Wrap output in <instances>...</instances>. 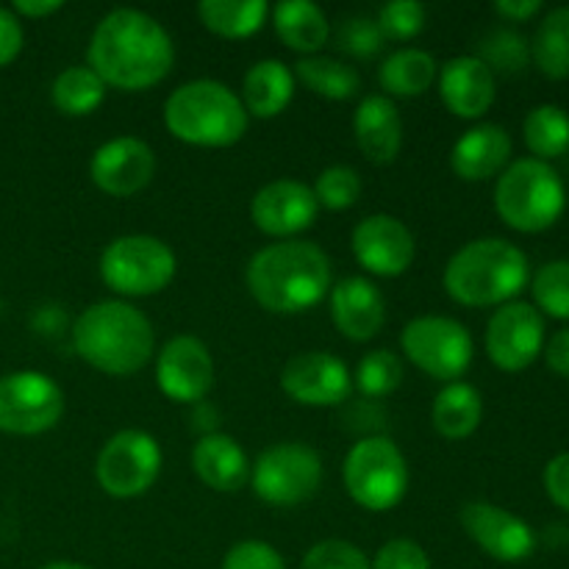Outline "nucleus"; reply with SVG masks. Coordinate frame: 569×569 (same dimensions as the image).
Returning a JSON list of instances; mask_svg holds the SVG:
<instances>
[{
	"mask_svg": "<svg viewBox=\"0 0 569 569\" xmlns=\"http://www.w3.org/2000/svg\"><path fill=\"white\" fill-rule=\"evenodd\" d=\"M545 361L556 376L569 378V328H561L545 342Z\"/></svg>",
	"mask_w": 569,
	"mask_h": 569,
	"instance_id": "obj_45",
	"label": "nucleus"
},
{
	"mask_svg": "<svg viewBox=\"0 0 569 569\" xmlns=\"http://www.w3.org/2000/svg\"><path fill=\"white\" fill-rule=\"evenodd\" d=\"M487 356L495 367L506 372H520L531 367L545 350V317L526 300H511L500 306L487 322Z\"/></svg>",
	"mask_w": 569,
	"mask_h": 569,
	"instance_id": "obj_13",
	"label": "nucleus"
},
{
	"mask_svg": "<svg viewBox=\"0 0 569 569\" xmlns=\"http://www.w3.org/2000/svg\"><path fill=\"white\" fill-rule=\"evenodd\" d=\"M372 569H431V559L415 539H389L372 559Z\"/></svg>",
	"mask_w": 569,
	"mask_h": 569,
	"instance_id": "obj_42",
	"label": "nucleus"
},
{
	"mask_svg": "<svg viewBox=\"0 0 569 569\" xmlns=\"http://www.w3.org/2000/svg\"><path fill=\"white\" fill-rule=\"evenodd\" d=\"M320 209L345 211L359 203L361 198V176L353 167L333 164L317 176V183L311 187Z\"/></svg>",
	"mask_w": 569,
	"mask_h": 569,
	"instance_id": "obj_36",
	"label": "nucleus"
},
{
	"mask_svg": "<svg viewBox=\"0 0 569 569\" xmlns=\"http://www.w3.org/2000/svg\"><path fill=\"white\" fill-rule=\"evenodd\" d=\"M192 470L209 489L222 495L239 492L250 481V461L242 445L228 433H206L192 450Z\"/></svg>",
	"mask_w": 569,
	"mask_h": 569,
	"instance_id": "obj_24",
	"label": "nucleus"
},
{
	"mask_svg": "<svg viewBox=\"0 0 569 569\" xmlns=\"http://www.w3.org/2000/svg\"><path fill=\"white\" fill-rule=\"evenodd\" d=\"M483 420V398L472 383L453 381L445 383L442 392L433 398L431 422L439 437L459 442L472 437Z\"/></svg>",
	"mask_w": 569,
	"mask_h": 569,
	"instance_id": "obj_27",
	"label": "nucleus"
},
{
	"mask_svg": "<svg viewBox=\"0 0 569 569\" xmlns=\"http://www.w3.org/2000/svg\"><path fill=\"white\" fill-rule=\"evenodd\" d=\"M61 6H64L61 0H14L11 11L17 17H28V20H42V17L61 11Z\"/></svg>",
	"mask_w": 569,
	"mask_h": 569,
	"instance_id": "obj_47",
	"label": "nucleus"
},
{
	"mask_svg": "<svg viewBox=\"0 0 569 569\" xmlns=\"http://www.w3.org/2000/svg\"><path fill=\"white\" fill-rule=\"evenodd\" d=\"M531 264L515 242L500 237L472 239L445 264L442 283L450 300L467 309L506 306L528 287Z\"/></svg>",
	"mask_w": 569,
	"mask_h": 569,
	"instance_id": "obj_4",
	"label": "nucleus"
},
{
	"mask_svg": "<svg viewBox=\"0 0 569 569\" xmlns=\"http://www.w3.org/2000/svg\"><path fill=\"white\" fill-rule=\"evenodd\" d=\"M522 137L533 159H559L569 148V114L556 103L533 106L522 122Z\"/></svg>",
	"mask_w": 569,
	"mask_h": 569,
	"instance_id": "obj_33",
	"label": "nucleus"
},
{
	"mask_svg": "<svg viewBox=\"0 0 569 569\" xmlns=\"http://www.w3.org/2000/svg\"><path fill=\"white\" fill-rule=\"evenodd\" d=\"M161 456L159 442L148 431H117L109 442L100 448L94 461V478L109 498L133 500L142 498L159 481Z\"/></svg>",
	"mask_w": 569,
	"mask_h": 569,
	"instance_id": "obj_11",
	"label": "nucleus"
},
{
	"mask_svg": "<svg viewBox=\"0 0 569 569\" xmlns=\"http://www.w3.org/2000/svg\"><path fill=\"white\" fill-rule=\"evenodd\" d=\"M164 126L178 142L194 148H231L248 133L242 98L214 78L181 83L164 100Z\"/></svg>",
	"mask_w": 569,
	"mask_h": 569,
	"instance_id": "obj_5",
	"label": "nucleus"
},
{
	"mask_svg": "<svg viewBox=\"0 0 569 569\" xmlns=\"http://www.w3.org/2000/svg\"><path fill=\"white\" fill-rule=\"evenodd\" d=\"M459 522L483 553L503 565H520L531 559L537 550V531L522 517L506 511L503 506L472 500L461 506Z\"/></svg>",
	"mask_w": 569,
	"mask_h": 569,
	"instance_id": "obj_15",
	"label": "nucleus"
},
{
	"mask_svg": "<svg viewBox=\"0 0 569 569\" xmlns=\"http://www.w3.org/2000/svg\"><path fill=\"white\" fill-rule=\"evenodd\" d=\"M567 206V187L550 161L517 159L495 183V209L500 220L522 233L548 231Z\"/></svg>",
	"mask_w": 569,
	"mask_h": 569,
	"instance_id": "obj_6",
	"label": "nucleus"
},
{
	"mask_svg": "<svg viewBox=\"0 0 569 569\" xmlns=\"http://www.w3.org/2000/svg\"><path fill=\"white\" fill-rule=\"evenodd\" d=\"M89 176L109 198H131L153 181L156 153L144 139L114 137L92 153Z\"/></svg>",
	"mask_w": 569,
	"mask_h": 569,
	"instance_id": "obj_19",
	"label": "nucleus"
},
{
	"mask_svg": "<svg viewBox=\"0 0 569 569\" xmlns=\"http://www.w3.org/2000/svg\"><path fill=\"white\" fill-rule=\"evenodd\" d=\"M50 100L61 114L87 117L98 111L106 100V83L89 64H72L56 76L53 87H50Z\"/></svg>",
	"mask_w": 569,
	"mask_h": 569,
	"instance_id": "obj_31",
	"label": "nucleus"
},
{
	"mask_svg": "<svg viewBox=\"0 0 569 569\" xmlns=\"http://www.w3.org/2000/svg\"><path fill=\"white\" fill-rule=\"evenodd\" d=\"M220 569H287V561L272 545L261 539H244L228 550Z\"/></svg>",
	"mask_w": 569,
	"mask_h": 569,
	"instance_id": "obj_41",
	"label": "nucleus"
},
{
	"mask_svg": "<svg viewBox=\"0 0 569 569\" xmlns=\"http://www.w3.org/2000/svg\"><path fill=\"white\" fill-rule=\"evenodd\" d=\"M339 50L353 59H372L383 50V33L378 28V22L372 17L356 14V17H345L342 26H339L337 33Z\"/></svg>",
	"mask_w": 569,
	"mask_h": 569,
	"instance_id": "obj_39",
	"label": "nucleus"
},
{
	"mask_svg": "<svg viewBox=\"0 0 569 569\" xmlns=\"http://www.w3.org/2000/svg\"><path fill=\"white\" fill-rule=\"evenodd\" d=\"M353 133L359 150L372 164H392L403 148V120L387 94H367L361 98L353 114Z\"/></svg>",
	"mask_w": 569,
	"mask_h": 569,
	"instance_id": "obj_23",
	"label": "nucleus"
},
{
	"mask_svg": "<svg viewBox=\"0 0 569 569\" xmlns=\"http://www.w3.org/2000/svg\"><path fill=\"white\" fill-rule=\"evenodd\" d=\"M39 569H92L87 565H78V561H50V565L39 567Z\"/></svg>",
	"mask_w": 569,
	"mask_h": 569,
	"instance_id": "obj_48",
	"label": "nucleus"
},
{
	"mask_svg": "<svg viewBox=\"0 0 569 569\" xmlns=\"http://www.w3.org/2000/svg\"><path fill=\"white\" fill-rule=\"evenodd\" d=\"M531 56L548 78L569 76V6H556L539 22Z\"/></svg>",
	"mask_w": 569,
	"mask_h": 569,
	"instance_id": "obj_32",
	"label": "nucleus"
},
{
	"mask_svg": "<svg viewBox=\"0 0 569 569\" xmlns=\"http://www.w3.org/2000/svg\"><path fill=\"white\" fill-rule=\"evenodd\" d=\"M511 164V133L498 122H481L456 139L450 167L461 181H487Z\"/></svg>",
	"mask_w": 569,
	"mask_h": 569,
	"instance_id": "obj_22",
	"label": "nucleus"
},
{
	"mask_svg": "<svg viewBox=\"0 0 569 569\" xmlns=\"http://www.w3.org/2000/svg\"><path fill=\"white\" fill-rule=\"evenodd\" d=\"M320 214L311 187L295 178H278V181L264 183L250 200V220L261 233L276 239L298 237L309 231Z\"/></svg>",
	"mask_w": 569,
	"mask_h": 569,
	"instance_id": "obj_18",
	"label": "nucleus"
},
{
	"mask_svg": "<svg viewBox=\"0 0 569 569\" xmlns=\"http://www.w3.org/2000/svg\"><path fill=\"white\" fill-rule=\"evenodd\" d=\"M270 6L264 0H200L198 17L206 31L222 39H248L264 28Z\"/></svg>",
	"mask_w": 569,
	"mask_h": 569,
	"instance_id": "obj_29",
	"label": "nucleus"
},
{
	"mask_svg": "<svg viewBox=\"0 0 569 569\" xmlns=\"http://www.w3.org/2000/svg\"><path fill=\"white\" fill-rule=\"evenodd\" d=\"M76 353L106 376H133L153 359L156 333L148 317L126 300H100L72 326Z\"/></svg>",
	"mask_w": 569,
	"mask_h": 569,
	"instance_id": "obj_3",
	"label": "nucleus"
},
{
	"mask_svg": "<svg viewBox=\"0 0 569 569\" xmlns=\"http://www.w3.org/2000/svg\"><path fill=\"white\" fill-rule=\"evenodd\" d=\"M292 72L295 81L326 100H350L361 92L359 70L331 56H303Z\"/></svg>",
	"mask_w": 569,
	"mask_h": 569,
	"instance_id": "obj_30",
	"label": "nucleus"
},
{
	"mask_svg": "<svg viewBox=\"0 0 569 569\" xmlns=\"http://www.w3.org/2000/svg\"><path fill=\"white\" fill-rule=\"evenodd\" d=\"M531 292L539 311L569 320V259H553L539 267L531 278Z\"/></svg>",
	"mask_w": 569,
	"mask_h": 569,
	"instance_id": "obj_35",
	"label": "nucleus"
},
{
	"mask_svg": "<svg viewBox=\"0 0 569 569\" xmlns=\"http://www.w3.org/2000/svg\"><path fill=\"white\" fill-rule=\"evenodd\" d=\"M439 76L437 59L420 48H400L378 70V81L395 98H420Z\"/></svg>",
	"mask_w": 569,
	"mask_h": 569,
	"instance_id": "obj_28",
	"label": "nucleus"
},
{
	"mask_svg": "<svg viewBox=\"0 0 569 569\" xmlns=\"http://www.w3.org/2000/svg\"><path fill=\"white\" fill-rule=\"evenodd\" d=\"M400 348L417 370L445 383L459 381L470 370L472 356H476L470 328L461 326L453 317L439 315L415 317L406 322L400 333Z\"/></svg>",
	"mask_w": 569,
	"mask_h": 569,
	"instance_id": "obj_9",
	"label": "nucleus"
},
{
	"mask_svg": "<svg viewBox=\"0 0 569 569\" xmlns=\"http://www.w3.org/2000/svg\"><path fill=\"white\" fill-rule=\"evenodd\" d=\"M64 392L50 376L37 370L9 372L0 378V431L37 437L59 426Z\"/></svg>",
	"mask_w": 569,
	"mask_h": 569,
	"instance_id": "obj_12",
	"label": "nucleus"
},
{
	"mask_svg": "<svg viewBox=\"0 0 569 569\" xmlns=\"http://www.w3.org/2000/svg\"><path fill=\"white\" fill-rule=\"evenodd\" d=\"M495 11L511 22H522L531 20L533 14L542 11V0H498V3H495Z\"/></svg>",
	"mask_w": 569,
	"mask_h": 569,
	"instance_id": "obj_46",
	"label": "nucleus"
},
{
	"mask_svg": "<svg viewBox=\"0 0 569 569\" xmlns=\"http://www.w3.org/2000/svg\"><path fill=\"white\" fill-rule=\"evenodd\" d=\"M545 489H548L550 500L569 515V450L548 461V467H545Z\"/></svg>",
	"mask_w": 569,
	"mask_h": 569,
	"instance_id": "obj_43",
	"label": "nucleus"
},
{
	"mask_svg": "<svg viewBox=\"0 0 569 569\" xmlns=\"http://www.w3.org/2000/svg\"><path fill=\"white\" fill-rule=\"evenodd\" d=\"M356 261L378 278H398L415 264L417 242L403 220L392 214H370L350 233Z\"/></svg>",
	"mask_w": 569,
	"mask_h": 569,
	"instance_id": "obj_17",
	"label": "nucleus"
},
{
	"mask_svg": "<svg viewBox=\"0 0 569 569\" xmlns=\"http://www.w3.org/2000/svg\"><path fill=\"white\" fill-rule=\"evenodd\" d=\"M22 39H26V33H22L20 17L0 6V67L11 64L20 56Z\"/></svg>",
	"mask_w": 569,
	"mask_h": 569,
	"instance_id": "obj_44",
	"label": "nucleus"
},
{
	"mask_svg": "<svg viewBox=\"0 0 569 569\" xmlns=\"http://www.w3.org/2000/svg\"><path fill=\"white\" fill-rule=\"evenodd\" d=\"M528 56H531V48H528L526 39H522L520 33L500 28V31H492L487 39H483L481 56H478V59H481L492 72L495 70L511 72V70H520V67L528 61Z\"/></svg>",
	"mask_w": 569,
	"mask_h": 569,
	"instance_id": "obj_40",
	"label": "nucleus"
},
{
	"mask_svg": "<svg viewBox=\"0 0 569 569\" xmlns=\"http://www.w3.org/2000/svg\"><path fill=\"white\" fill-rule=\"evenodd\" d=\"M281 389L300 406L328 409L342 406L353 389V376L339 356L326 350L298 353L283 365Z\"/></svg>",
	"mask_w": 569,
	"mask_h": 569,
	"instance_id": "obj_16",
	"label": "nucleus"
},
{
	"mask_svg": "<svg viewBox=\"0 0 569 569\" xmlns=\"http://www.w3.org/2000/svg\"><path fill=\"white\" fill-rule=\"evenodd\" d=\"M214 359L203 339L178 333L156 356V383L172 403H200L214 387Z\"/></svg>",
	"mask_w": 569,
	"mask_h": 569,
	"instance_id": "obj_14",
	"label": "nucleus"
},
{
	"mask_svg": "<svg viewBox=\"0 0 569 569\" xmlns=\"http://www.w3.org/2000/svg\"><path fill=\"white\" fill-rule=\"evenodd\" d=\"M244 281L256 303L270 315H303L328 298L333 267L320 244L283 239L248 261Z\"/></svg>",
	"mask_w": 569,
	"mask_h": 569,
	"instance_id": "obj_2",
	"label": "nucleus"
},
{
	"mask_svg": "<svg viewBox=\"0 0 569 569\" xmlns=\"http://www.w3.org/2000/svg\"><path fill=\"white\" fill-rule=\"evenodd\" d=\"M300 569H372L370 556L345 539H326L306 550Z\"/></svg>",
	"mask_w": 569,
	"mask_h": 569,
	"instance_id": "obj_37",
	"label": "nucleus"
},
{
	"mask_svg": "<svg viewBox=\"0 0 569 569\" xmlns=\"http://www.w3.org/2000/svg\"><path fill=\"white\" fill-rule=\"evenodd\" d=\"M295 72L289 70L283 61L278 59H261L244 72L242 81V106L248 117H259V120H272V117L283 114L287 106L295 98Z\"/></svg>",
	"mask_w": 569,
	"mask_h": 569,
	"instance_id": "obj_25",
	"label": "nucleus"
},
{
	"mask_svg": "<svg viewBox=\"0 0 569 569\" xmlns=\"http://www.w3.org/2000/svg\"><path fill=\"white\" fill-rule=\"evenodd\" d=\"M178 272V259L167 242L148 233H128L106 244L100 278L122 298H150L164 292Z\"/></svg>",
	"mask_w": 569,
	"mask_h": 569,
	"instance_id": "obj_8",
	"label": "nucleus"
},
{
	"mask_svg": "<svg viewBox=\"0 0 569 569\" xmlns=\"http://www.w3.org/2000/svg\"><path fill=\"white\" fill-rule=\"evenodd\" d=\"M439 98L445 109L461 120H478L498 98L495 72L478 56H456L439 70Z\"/></svg>",
	"mask_w": 569,
	"mask_h": 569,
	"instance_id": "obj_20",
	"label": "nucleus"
},
{
	"mask_svg": "<svg viewBox=\"0 0 569 569\" xmlns=\"http://www.w3.org/2000/svg\"><path fill=\"white\" fill-rule=\"evenodd\" d=\"M331 317L350 342H370L387 322V300L370 278L350 276L331 287Z\"/></svg>",
	"mask_w": 569,
	"mask_h": 569,
	"instance_id": "obj_21",
	"label": "nucleus"
},
{
	"mask_svg": "<svg viewBox=\"0 0 569 569\" xmlns=\"http://www.w3.org/2000/svg\"><path fill=\"white\" fill-rule=\"evenodd\" d=\"M176 44L156 17L139 9H114L89 39V67L106 87L144 92L170 76Z\"/></svg>",
	"mask_w": 569,
	"mask_h": 569,
	"instance_id": "obj_1",
	"label": "nucleus"
},
{
	"mask_svg": "<svg viewBox=\"0 0 569 569\" xmlns=\"http://www.w3.org/2000/svg\"><path fill=\"white\" fill-rule=\"evenodd\" d=\"M272 26H276L278 39L289 50L303 56H317L326 48L331 37L326 11L311 0H283L272 9Z\"/></svg>",
	"mask_w": 569,
	"mask_h": 569,
	"instance_id": "obj_26",
	"label": "nucleus"
},
{
	"mask_svg": "<svg viewBox=\"0 0 569 569\" xmlns=\"http://www.w3.org/2000/svg\"><path fill=\"white\" fill-rule=\"evenodd\" d=\"M376 22L383 39L409 42L426 28V6L417 3V0H392V3L381 6Z\"/></svg>",
	"mask_w": 569,
	"mask_h": 569,
	"instance_id": "obj_38",
	"label": "nucleus"
},
{
	"mask_svg": "<svg viewBox=\"0 0 569 569\" xmlns=\"http://www.w3.org/2000/svg\"><path fill=\"white\" fill-rule=\"evenodd\" d=\"M342 481L356 506L381 515L409 492V465L389 437H365L345 456Z\"/></svg>",
	"mask_w": 569,
	"mask_h": 569,
	"instance_id": "obj_7",
	"label": "nucleus"
},
{
	"mask_svg": "<svg viewBox=\"0 0 569 569\" xmlns=\"http://www.w3.org/2000/svg\"><path fill=\"white\" fill-rule=\"evenodd\" d=\"M322 483V459L303 442H278L250 465V487L270 506H300Z\"/></svg>",
	"mask_w": 569,
	"mask_h": 569,
	"instance_id": "obj_10",
	"label": "nucleus"
},
{
	"mask_svg": "<svg viewBox=\"0 0 569 569\" xmlns=\"http://www.w3.org/2000/svg\"><path fill=\"white\" fill-rule=\"evenodd\" d=\"M353 383L365 398H387L403 383V361L387 348H378L367 353L356 367Z\"/></svg>",
	"mask_w": 569,
	"mask_h": 569,
	"instance_id": "obj_34",
	"label": "nucleus"
}]
</instances>
